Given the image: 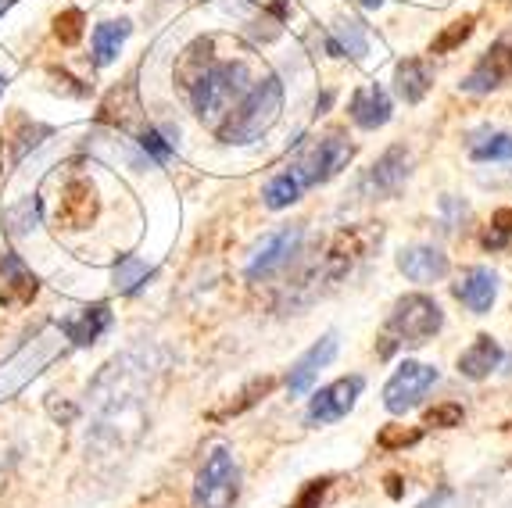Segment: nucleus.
<instances>
[{
    "instance_id": "f257e3e1",
    "label": "nucleus",
    "mask_w": 512,
    "mask_h": 508,
    "mask_svg": "<svg viewBox=\"0 0 512 508\" xmlns=\"http://www.w3.org/2000/svg\"><path fill=\"white\" fill-rule=\"evenodd\" d=\"M283 111V83L276 76H265V79H255L248 94L240 97L237 108L226 115L215 133H219L222 144H255L262 140L273 122L280 119Z\"/></svg>"
},
{
    "instance_id": "f03ea898",
    "label": "nucleus",
    "mask_w": 512,
    "mask_h": 508,
    "mask_svg": "<svg viewBox=\"0 0 512 508\" xmlns=\"http://www.w3.org/2000/svg\"><path fill=\"white\" fill-rule=\"evenodd\" d=\"M251 86H255V79H251L244 61H215V65L208 68V76L190 90L197 119L205 122V126L219 129Z\"/></svg>"
},
{
    "instance_id": "7ed1b4c3",
    "label": "nucleus",
    "mask_w": 512,
    "mask_h": 508,
    "mask_svg": "<svg viewBox=\"0 0 512 508\" xmlns=\"http://www.w3.org/2000/svg\"><path fill=\"white\" fill-rule=\"evenodd\" d=\"M444 326V312L434 297L427 294H405L398 305H394L391 319H387V333L384 340L391 344H409V348H419L427 344L437 330ZM391 344L384 348V355L391 351Z\"/></svg>"
},
{
    "instance_id": "20e7f679",
    "label": "nucleus",
    "mask_w": 512,
    "mask_h": 508,
    "mask_svg": "<svg viewBox=\"0 0 512 508\" xmlns=\"http://www.w3.org/2000/svg\"><path fill=\"white\" fill-rule=\"evenodd\" d=\"M240 494V469L226 448H215L194 483V508H233Z\"/></svg>"
},
{
    "instance_id": "39448f33",
    "label": "nucleus",
    "mask_w": 512,
    "mask_h": 508,
    "mask_svg": "<svg viewBox=\"0 0 512 508\" xmlns=\"http://www.w3.org/2000/svg\"><path fill=\"white\" fill-rule=\"evenodd\" d=\"M437 383V369L423 362H402L398 373L387 380L384 387V408L391 415H402L409 408H416L419 401L427 398V390Z\"/></svg>"
},
{
    "instance_id": "423d86ee",
    "label": "nucleus",
    "mask_w": 512,
    "mask_h": 508,
    "mask_svg": "<svg viewBox=\"0 0 512 508\" xmlns=\"http://www.w3.org/2000/svg\"><path fill=\"white\" fill-rule=\"evenodd\" d=\"M351 154H355V147L341 133H330L323 140H316V147L294 165V172L305 179V187H316V183H326V179L337 176L351 161Z\"/></svg>"
},
{
    "instance_id": "0eeeda50",
    "label": "nucleus",
    "mask_w": 512,
    "mask_h": 508,
    "mask_svg": "<svg viewBox=\"0 0 512 508\" xmlns=\"http://www.w3.org/2000/svg\"><path fill=\"white\" fill-rule=\"evenodd\" d=\"M512 79V33H502L491 47L484 51V58L473 65V72L462 79L466 94H491L502 83Z\"/></svg>"
},
{
    "instance_id": "6e6552de",
    "label": "nucleus",
    "mask_w": 512,
    "mask_h": 508,
    "mask_svg": "<svg viewBox=\"0 0 512 508\" xmlns=\"http://www.w3.org/2000/svg\"><path fill=\"white\" fill-rule=\"evenodd\" d=\"M362 387H366V380H362V376H344V380L316 390V398L308 401V423L326 426V423H337V419H344V415L355 408V401H359Z\"/></svg>"
},
{
    "instance_id": "1a4fd4ad",
    "label": "nucleus",
    "mask_w": 512,
    "mask_h": 508,
    "mask_svg": "<svg viewBox=\"0 0 512 508\" xmlns=\"http://www.w3.org/2000/svg\"><path fill=\"white\" fill-rule=\"evenodd\" d=\"M54 355H58V340H51V337H40V340H33L29 348H22V355L11 365H4V373H0V398H8L18 387H26Z\"/></svg>"
},
{
    "instance_id": "9d476101",
    "label": "nucleus",
    "mask_w": 512,
    "mask_h": 508,
    "mask_svg": "<svg viewBox=\"0 0 512 508\" xmlns=\"http://www.w3.org/2000/svg\"><path fill=\"white\" fill-rule=\"evenodd\" d=\"M298 244H301V226H283V229H276V233H269V237L258 244L255 258L248 262V280H262V276L276 272L280 265H287L291 254L298 251Z\"/></svg>"
},
{
    "instance_id": "9b49d317",
    "label": "nucleus",
    "mask_w": 512,
    "mask_h": 508,
    "mask_svg": "<svg viewBox=\"0 0 512 508\" xmlns=\"http://www.w3.org/2000/svg\"><path fill=\"white\" fill-rule=\"evenodd\" d=\"M405 179H409V151H405V147H391V151L366 172L362 194L376 197V201H380V197H394L405 187Z\"/></svg>"
},
{
    "instance_id": "f8f14e48",
    "label": "nucleus",
    "mask_w": 512,
    "mask_h": 508,
    "mask_svg": "<svg viewBox=\"0 0 512 508\" xmlns=\"http://www.w3.org/2000/svg\"><path fill=\"white\" fill-rule=\"evenodd\" d=\"M333 355H337V333H326L323 340H316V344L291 365V373H287V390H291V394H308V387H312L316 376L333 362Z\"/></svg>"
},
{
    "instance_id": "ddd939ff",
    "label": "nucleus",
    "mask_w": 512,
    "mask_h": 508,
    "mask_svg": "<svg viewBox=\"0 0 512 508\" xmlns=\"http://www.w3.org/2000/svg\"><path fill=\"white\" fill-rule=\"evenodd\" d=\"M111 330V308L108 305H86V308H76L61 319V333L76 344V348H90L104 333Z\"/></svg>"
},
{
    "instance_id": "4468645a",
    "label": "nucleus",
    "mask_w": 512,
    "mask_h": 508,
    "mask_svg": "<svg viewBox=\"0 0 512 508\" xmlns=\"http://www.w3.org/2000/svg\"><path fill=\"white\" fill-rule=\"evenodd\" d=\"M348 115L359 129H380L391 122V97L384 94V86L366 83L351 94Z\"/></svg>"
},
{
    "instance_id": "2eb2a0df",
    "label": "nucleus",
    "mask_w": 512,
    "mask_h": 508,
    "mask_svg": "<svg viewBox=\"0 0 512 508\" xmlns=\"http://www.w3.org/2000/svg\"><path fill=\"white\" fill-rule=\"evenodd\" d=\"M398 269H402L412 283H437L448 276V254L430 244L405 247V251L398 254Z\"/></svg>"
},
{
    "instance_id": "dca6fc26",
    "label": "nucleus",
    "mask_w": 512,
    "mask_h": 508,
    "mask_svg": "<svg viewBox=\"0 0 512 508\" xmlns=\"http://www.w3.org/2000/svg\"><path fill=\"white\" fill-rule=\"evenodd\" d=\"M452 290L470 312L484 315V312H491V305H495V297H498V276L491 269H470V272H462V280L455 283Z\"/></svg>"
},
{
    "instance_id": "f3484780",
    "label": "nucleus",
    "mask_w": 512,
    "mask_h": 508,
    "mask_svg": "<svg viewBox=\"0 0 512 508\" xmlns=\"http://www.w3.org/2000/svg\"><path fill=\"white\" fill-rule=\"evenodd\" d=\"M0 269H4V290H0V305H4V308L29 305V301L36 297V290H40V283H36L33 272L22 265V258H15V254H4Z\"/></svg>"
},
{
    "instance_id": "a211bd4d",
    "label": "nucleus",
    "mask_w": 512,
    "mask_h": 508,
    "mask_svg": "<svg viewBox=\"0 0 512 508\" xmlns=\"http://www.w3.org/2000/svg\"><path fill=\"white\" fill-rule=\"evenodd\" d=\"M212 65H215V40L212 36H201V40H194L187 51L176 58V72H172V76H176V83L190 94V90L208 76Z\"/></svg>"
},
{
    "instance_id": "6ab92c4d",
    "label": "nucleus",
    "mask_w": 512,
    "mask_h": 508,
    "mask_svg": "<svg viewBox=\"0 0 512 508\" xmlns=\"http://www.w3.org/2000/svg\"><path fill=\"white\" fill-rule=\"evenodd\" d=\"M97 215V190L90 179H76V183H69V190H65V201H61L58 208V219L65 222V226L72 229H83L90 226Z\"/></svg>"
},
{
    "instance_id": "aec40b11",
    "label": "nucleus",
    "mask_w": 512,
    "mask_h": 508,
    "mask_svg": "<svg viewBox=\"0 0 512 508\" xmlns=\"http://www.w3.org/2000/svg\"><path fill=\"white\" fill-rule=\"evenodd\" d=\"M366 247H369V233H362V229H344V233H337L330 254H326V276H330V280H341L344 272H351V265L359 262V258H366Z\"/></svg>"
},
{
    "instance_id": "412c9836",
    "label": "nucleus",
    "mask_w": 512,
    "mask_h": 508,
    "mask_svg": "<svg viewBox=\"0 0 512 508\" xmlns=\"http://www.w3.org/2000/svg\"><path fill=\"white\" fill-rule=\"evenodd\" d=\"M498 362H502V348H498V340L487 337V333H480L470 348L459 355V373L466 376V380H487V376L498 369Z\"/></svg>"
},
{
    "instance_id": "4be33fe9",
    "label": "nucleus",
    "mask_w": 512,
    "mask_h": 508,
    "mask_svg": "<svg viewBox=\"0 0 512 508\" xmlns=\"http://www.w3.org/2000/svg\"><path fill=\"white\" fill-rule=\"evenodd\" d=\"M394 86H398V97L405 104H419L430 94V86H434L430 65L423 58H405L402 65L394 68Z\"/></svg>"
},
{
    "instance_id": "5701e85b",
    "label": "nucleus",
    "mask_w": 512,
    "mask_h": 508,
    "mask_svg": "<svg viewBox=\"0 0 512 508\" xmlns=\"http://www.w3.org/2000/svg\"><path fill=\"white\" fill-rule=\"evenodd\" d=\"M129 33H133V22H101V26L94 29V65L97 68H108L111 61L119 58L122 43L129 40Z\"/></svg>"
},
{
    "instance_id": "b1692460",
    "label": "nucleus",
    "mask_w": 512,
    "mask_h": 508,
    "mask_svg": "<svg viewBox=\"0 0 512 508\" xmlns=\"http://www.w3.org/2000/svg\"><path fill=\"white\" fill-rule=\"evenodd\" d=\"M301 194H305V179H301L291 165L287 172H280V176L269 179V187H265L262 197L273 212H280V208H291L294 201H301Z\"/></svg>"
},
{
    "instance_id": "393cba45",
    "label": "nucleus",
    "mask_w": 512,
    "mask_h": 508,
    "mask_svg": "<svg viewBox=\"0 0 512 508\" xmlns=\"http://www.w3.org/2000/svg\"><path fill=\"white\" fill-rule=\"evenodd\" d=\"M473 161H509L512 158V136L509 133H484L470 140Z\"/></svg>"
},
{
    "instance_id": "a878e982",
    "label": "nucleus",
    "mask_w": 512,
    "mask_h": 508,
    "mask_svg": "<svg viewBox=\"0 0 512 508\" xmlns=\"http://www.w3.org/2000/svg\"><path fill=\"white\" fill-rule=\"evenodd\" d=\"M330 51L341 58V54H351V58L359 61L369 54V40L362 33L359 22H337V40H330Z\"/></svg>"
},
{
    "instance_id": "bb28decb",
    "label": "nucleus",
    "mask_w": 512,
    "mask_h": 508,
    "mask_svg": "<svg viewBox=\"0 0 512 508\" xmlns=\"http://www.w3.org/2000/svg\"><path fill=\"white\" fill-rule=\"evenodd\" d=\"M147 280H151V269H147L140 258H133V254H126V258L115 262V287H119L122 294H137Z\"/></svg>"
},
{
    "instance_id": "cd10ccee",
    "label": "nucleus",
    "mask_w": 512,
    "mask_h": 508,
    "mask_svg": "<svg viewBox=\"0 0 512 508\" xmlns=\"http://www.w3.org/2000/svg\"><path fill=\"white\" fill-rule=\"evenodd\" d=\"M470 36H473V15H466V18H459V22H452V26H444V33L430 43V54H452L455 47H462Z\"/></svg>"
},
{
    "instance_id": "c85d7f7f",
    "label": "nucleus",
    "mask_w": 512,
    "mask_h": 508,
    "mask_svg": "<svg viewBox=\"0 0 512 508\" xmlns=\"http://www.w3.org/2000/svg\"><path fill=\"white\" fill-rule=\"evenodd\" d=\"M273 387H276L273 376H262V380L248 383V387H244V394H240V401H233L230 408H222V412H215L212 419H230V415H240V412H244V408H251V405H255V401H262L265 394H269V390H273Z\"/></svg>"
},
{
    "instance_id": "c756f323",
    "label": "nucleus",
    "mask_w": 512,
    "mask_h": 508,
    "mask_svg": "<svg viewBox=\"0 0 512 508\" xmlns=\"http://www.w3.org/2000/svg\"><path fill=\"white\" fill-rule=\"evenodd\" d=\"M419 441H423V430H419V426H384L380 437H376V444L384 451H402Z\"/></svg>"
},
{
    "instance_id": "7c9ffc66",
    "label": "nucleus",
    "mask_w": 512,
    "mask_h": 508,
    "mask_svg": "<svg viewBox=\"0 0 512 508\" xmlns=\"http://www.w3.org/2000/svg\"><path fill=\"white\" fill-rule=\"evenodd\" d=\"M83 22H86V15L79 8L61 11V15L54 18V36H58L65 47H72V43L83 40Z\"/></svg>"
},
{
    "instance_id": "2f4dec72",
    "label": "nucleus",
    "mask_w": 512,
    "mask_h": 508,
    "mask_svg": "<svg viewBox=\"0 0 512 508\" xmlns=\"http://www.w3.org/2000/svg\"><path fill=\"white\" fill-rule=\"evenodd\" d=\"M140 147H144L147 158L158 161V165H165V161L172 158V151H176V144H172V136L158 133L154 126H147L144 133H140Z\"/></svg>"
},
{
    "instance_id": "473e14b6",
    "label": "nucleus",
    "mask_w": 512,
    "mask_h": 508,
    "mask_svg": "<svg viewBox=\"0 0 512 508\" xmlns=\"http://www.w3.org/2000/svg\"><path fill=\"white\" fill-rule=\"evenodd\" d=\"M505 240H512V208H498L491 229L484 233V247H502Z\"/></svg>"
},
{
    "instance_id": "72a5a7b5",
    "label": "nucleus",
    "mask_w": 512,
    "mask_h": 508,
    "mask_svg": "<svg viewBox=\"0 0 512 508\" xmlns=\"http://www.w3.org/2000/svg\"><path fill=\"white\" fill-rule=\"evenodd\" d=\"M8 226H11V233H15V237H22V233H29V229L36 226V201H33V197L11 208V212H8Z\"/></svg>"
},
{
    "instance_id": "f704fd0d",
    "label": "nucleus",
    "mask_w": 512,
    "mask_h": 508,
    "mask_svg": "<svg viewBox=\"0 0 512 508\" xmlns=\"http://www.w3.org/2000/svg\"><path fill=\"white\" fill-rule=\"evenodd\" d=\"M427 426H441V430H452V426H462V405L448 401V405H437L427 412Z\"/></svg>"
},
{
    "instance_id": "c9c22d12",
    "label": "nucleus",
    "mask_w": 512,
    "mask_h": 508,
    "mask_svg": "<svg viewBox=\"0 0 512 508\" xmlns=\"http://www.w3.org/2000/svg\"><path fill=\"white\" fill-rule=\"evenodd\" d=\"M326 483H330V480H312L305 487V491H301V498L294 501L291 508H319V498L326 494Z\"/></svg>"
},
{
    "instance_id": "e433bc0d",
    "label": "nucleus",
    "mask_w": 512,
    "mask_h": 508,
    "mask_svg": "<svg viewBox=\"0 0 512 508\" xmlns=\"http://www.w3.org/2000/svg\"><path fill=\"white\" fill-rule=\"evenodd\" d=\"M362 4H366V8H380V4H384V0H362Z\"/></svg>"
},
{
    "instance_id": "4c0bfd02",
    "label": "nucleus",
    "mask_w": 512,
    "mask_h": 508,
    "mask_svg": "<svg viewBox=\"0 0 512 508\" xmlns=\"http://www.w3.org/2000/svg\"><path fill=\"white\" fill-rule=\"evenodd\" d=\"M11 4H15V0H0V15H4V11H8Z\"/></svg>"
}]
</instances>
